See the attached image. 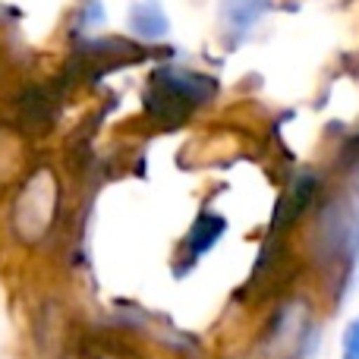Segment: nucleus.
<instances>
[{
  "label": "nucleus",
  "instance_id": "obj_1",
  "mask_svg": "<svg viewBox=\"0 0 359 359\" xmlns=\"http://www.w3.org/2000/svg\"><path fill=\"white\" fill-rule=\"evenodd\" d=\"M217 92V82L211 76H202L196 69H180V67H161L155 69L149 82V111L155 114L161 123H180L186 120L198 104L211 101Z\"/></svg>",
  "mask_w": 359,
  "mask_h": 359
},
{
  "label": "nucleus",
  "instance_id": "obj_2",
  "mask_svg": "<svg viewBox=\"0 0 359 359\" xmlns=\"http://www.w3.org/2000/svg\"><path fill=\"white\" fill-rule=\"evenodd\" d=\"M57 177L50 170H35L25 180L22 192L16 198V208H13V224H16V233L22 240H41L48 233V227L54 224L57 215Z\"/></svg>",
  "mask_w": 359,
  "mask_h": 359
},
{
  "label": "nucleus",
  "instance_id": "obj_3",
  "mask_svg": "<svg viewBox=\"0 0 359 359\" xmlns=\"http://www.w3.org/2000/svg\"><path fill=\"white\" fill-rule=\"evenodd\" d=\"M309 341V309L303 303H290L278 312L271 328L262 341V356L265 359H299L306 353Z\"/></svg>",
  "mask_w": 359,
  "mask_h": 359
},
{
  "label": "nucleus",
  "instance_id": "obj_4",
  "mask_svg": "<svg viewBox=\"0 0 359 359\" xmlns=\"http://www.w3.org/2000/svg\"><path fill=\"white\" fill-rule=\"evenodd\" d=\"M271 10V0H221V19L233 38H243Z\"/></svg>",
  "mask_w": 359,
  "mask_h": 359
},
{
  "label": "nucleus",
  "instance_id": "obj_5",
  "mask_svg": "<svg viewBox=\"0 0 359 359\" xmlns=\"http://www.w3.org/2000/svg\"><path fill=\"white\" fill-rule=\"evenodd\" d=\"M130 29L145 41H158V38H164L170 32V19L158 0H142L130 13Z\"/></svg>",
  "mask_w": 359,
  "mask_h": 359
},
{
  "label": "nucleus",
  "instance_id": "obj_6",
  "mask_svg": "<svg viewBox=\"0 0 359 359\" xmlns=\"http://www.w3.org/2000/svg\"><path fill=\"white\" fill-rule=\"evenodd\" d=\"M224 227H227V221H224L221 215L202 211V215L196 217V224L189 227V233H186V249H189V262H196L198 255L208 252V249L215 246L217 240H221Z\"/></svg>",
  "mask_w": 359,
  "mask_h": 359
},
{
  "label": "nucleus",
  "instance_id": "obj_7",
  "mask_svg": "<svg viewBox=\"0 0 359 359\" xmlns=\"http://www.w3.org/2000/svg\"><path fill=\"white\" fill-rule=\"evenodd\" d=\"M316 189H318V180L312 177V174H303V177L293 180L290 189H287V196L278 202V217H274V224H290V221H297V217L306 211V205L312 202Z\"/></svg>",
  "mask_w": 359,
  "mask_h": 359
},
{
  "label": "nucleus",
  "instance_id": "obj_8",
  "mask_svg": "<svg viewBox=\"0 0 359 359\" xmlns=\"http://www.w3.org/2000/svg\"><path fill=\"white\" fill-rule=\"evenodd\" d=\"M344 359H359V318L344 334Z\"/></svg>",
  "mask_w": 359,
  "mask_h": 359
},
{
  "label": "nucleus",
  "instance_id": "obj_9",
  "mask_svg": "<svg viewBox=\"0 0 359 359\" xmlns=\"http://www.w3.org/2000/svg\"><path fill=\"white\" fill-rule=\"evenodd\" d=\"M104 359H123V356H104Z\"/></svg>",
  "mask_w": 359,
  "mask_h": 359
}]
</instances>
